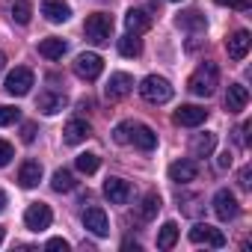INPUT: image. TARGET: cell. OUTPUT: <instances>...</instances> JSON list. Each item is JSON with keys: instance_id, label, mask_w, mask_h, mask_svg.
<instances>
[{"instance_id": "cell-1", "label": "cell", "mask_w": 252, "mask_h": 252, "mask_svg": "<svg viewBox=\"0 0 252 252\" xmlns=\"http://www.w3.org/2000/svg\"><path fill=\"white\" fill-rule=\"evenodd\" d=\"M217 83H220V68H217V63H202V65L190 74V83H187V86H190L193 95L208 98V95H214Z\"/></svg>"}, {"instance_id": "cell-2", "label": "cell", "mask_w": 252, "mask_h": 252, "mask_svg": "<svg viewBox=\"0 0 252 252\" xmlns=\"http://www.w3.org/2000/svg\"><path fill=\"white\" fill-rule=\"evenodd\" d=\"M140 95L149 101V104H166L172 98V83L160 74H149L143 83H140Z\"/></svg>"}, {"instance_id": "cell-3", "label": "cell", "mask_w": 252, "mask_h": 252, "mask_svg": "<svg viewBox=\"0 0 252 252\" xmlns=\"http://www.w3.org/2000/svg\"><path fill=\"white\" fill-rule=\"evenodd\" d=\"M83 30H86V39H89V42H95V45H107L110 36H113V18L104 15V12H95V15L86 18Z\"/></svg>"}, {"instance_id": "cell-4", "label": "cell", "mask_w": 252, "mask_h": 252, "mask_svg": "<svg viewBox=\"0 0 252 252\" xmlns=\"http://www.w3.org/2000/svg\"><path fill=\"white\" fill-rule=\"evenodd\" d=\"M101 71H104V60H101L98 54H92V51L77 54V60H74V74H77L80 80H98Z\"/></svg>"}, {"instance_id": "cell-5", "label": "cell", "mask_w": 252, "mask_h": 252, "mask_svg": "<svg viewBox=\"0 0 252 252\" xmlns=\"http://www.w3.org/2000/svg\"><path fill=\"white\" fill-rule=\"evenodd\" d=\"M190 243H205V246H214V249H222L225 246V234L208 222H199L190 228Z\"/></svg>"}, {"instance_id": "cell-6", "label": "cell", "mask_w": 252, "mask_h": 252, "mask_svg": "<svg viewBox=\"0 0 252 252\" xmlns=\"http://www.w3.org/2000/svg\"><path fill=\"white\" fill-rule=\"evenodd\" d=\"M51 220H54V214H51V208H48L45 202L30 205L27 214H24V225H27L30 231H45V228H51Z\"/></svg>"}, {"instance_id": "cell-7", "label": "cell", "mask_w": 252, "mask_h": 252, "mask_svg": "<svg viewBox=\"0 0 252 252\" xmlns=\"http://www.w3.org/2000/svg\"><path fill=\"white\" fill-rule=\"evenodd\" d=\"M131 89H134V77L125 74V71L110 74V80H107V86H104V92H107L110 101H119V98H125V95H131Z\"/></svg>"}, {"instance_id": "cell-8", "label": "cell", "mask_w": 252, "mask_h": 252, "mask_svg": "<svg viewBox=\"0 0 252 252\" xmlns=\"http://www.w3.org/2000/svg\"><path fill=\"white\" fill-rule=\"evenodd\" d=\"M33 89V71L30 68H15V71H9L6 74V92L9 95H27Z\"/></svg>"}, {"instance_id": "cell-9", "label": "cell", "mask_w": 252, "mask_h": 252, "mask_svg": "<svg viewBox=\"0 0 252 252\" xmlns=\"http://www.w3.org/2000/svg\"><path fill=\"white\" fill-rule=\"evenodd\" d=\"M237 199H234V193L231 190H217V196H214V214L222 220V222H228V220H234L237 217Z\"/></svg>"}, {"instance_id": "cell-10", "label": "cell", "mask_w": 252, "mask_h": 252, "mask_svg": "<svg viewBox=\"0 0 252 252\" xmlns=\"http://www.w3.org/2000/svg\"><path fill=\"white\" fill-rule=\"evenodd\" d=\"M175 125H181V128H196V125H202L208 119V110L205 107H196V104H184L175 110Z\"/></svg>"}, {"instance_id": "cell-11", "label": "cell", "mask_w": 252, "mask_h": 252, "mask_svg": "<svg viewBox=\"0 0 252 252\" xmlns=\"http://www.w3.org/2000/svg\"><path fill=\"white\" fill-rule=\"evenodd\" d=\"M83 225H86V231H92L95 237H107V234H110V220H107V214H104L101 208H86Z\"/></svg>"}, {"instance_id": "cell-12", "label": "cell", "mask_w": 252, "mask_h": 252, "mask_svg": "<svg viewBox=\"0 0 252 252\" xmlns=\"http://www.w3.org/2000/svg\"><path fill=\"white\" fill-rule=\"evenodd\" d=\"M104 196L113 202V205H125L131 199V184L125 178H107L104 181Z\"/></svg>"}, {"instance_id": "cell-13", "label": "cell", "mask_w": 252, "mask_h": 252, "mask_svg": "<svg viewBox=\"0 0 252 252\" xmlns=\"http://www.w3.org/2000/svg\"><path fill=\"white\" fill-rule=\"evenodd\" d=\"M249 45H252V36H249L246 30H237V33H231V36H228L225 51H228V57H231L234 63H240V60L249 54Z\"/></svg>"}, {"instance_id": "cell-14", "label": "cell", "mask_w": 252, "mask_h": 252, "mask_svg": "<svg viewBox=\"0 0 252 252\" xmlns=\"http://www.w3.org/2000/svg\"><path fill=\"white\" fill-rule=\"evenodd\" d=\"M196 175H199V166H196V160H175L172 166H169V181H175V184H190V181H196Z\"/></svg>"}, {"instance_id": "cell-15", "label": "cell", "mask_w": 252, "mask_h": 252, "mask_svg": "<svg viewBox=\"0 0 252 252\" xmlns=\"http://www.w3.org/2000/svg\"><path fill=\"white\" fill-rule=\"evenodd\" d=\"M42 15L51 21V24H63L71 18V6L65 0H42Z\"/></svg>"}, {"instance_id": "cell-16", "label": "cell", "mask_w": 252, "mask_h": 252, "mask_svg": "<svg viewBox=\"0 0 252 252\" xmlns=\"http://www.w3.org/2000/svg\"><path fill=\"white\" fill-rule=\"evenodd\" d=\"M246 104H249V89L243 83H231L228 92H225V110L240 113V110H246Z\"/></svg>"}, {"instance_id": "cell-17", "label": "cell", "mask_w": 252, "mask_h": 252, "mask_svg": "<svg viewBox=\"0 0 252 252\" xmlns=\"http://www.w3.org/2000/svg\"><path fill=\"white\" fill-rule=\"evenodd\" d=\"M65 104H68L65 92H42L39 95V110L45 116H57L60 110H65Z\"/></svg>"}, {"instance_id": "cell-18", "label": "cell", "mask_w": 252, "mask_h": 252, "mask_svg": "<svg viewBox=\"0 0 252 252\" xmlns=\"http://www.w3.org/2000/svg\"><path fill=\"white\" fill-rule=\"evenodd\" d=\"M89 134H92V128H89L83 119H71V122L65 125V131H63V140H65L68 146H77V143H83Z\"/></svg>"}, {"instance_id": "cell-19", "label": "cell", "mask_w": 252, "mask_h": 252, "mask_svg": "<svg viewBox=\"0 0 252 252\" xmlns=\"http://www.w3.org/2000/svg\"><path fill=\"white\" fill-rule=\"evenodd\" d=\"M131 131H134V134H131V140H134V146H137V149L152 152V149L158 146V134L149 128V125H134Z\"/></svg>"}, {"instance_id": "cell-20", "label": "cell", "mask_w": 252, "mask_h": 252, "mask_svg": "<svg viewBox=\"0 0 252 252\" xmlns=\"http://www.w3.org/2000/svg\"><path fill=\"white\" fill-rule=\"evenodd\" d=\"M214 146H217V134H211V131L196 134V137L190 140V152H193V158H208V155L214 152Z\"/></svg>"}, {"instance_id": "cell-21", "label": "cell", "mask_w": 252, "mask_h": 252, "mask_svg": "<svg viewBox=\"0 0 252 252\" xmlns=\"http://www.w3.org/2000/svg\"><path fill=\"white\" fill-rule=\"evenodd\" d=\"M18 181H21V187H36L42 181V163L39 160H24L21 169H18Z\"/></svg>"}, {"instance_id": "cell-22", "label": "cell", "mask_w": 252, "mask_h": 252, "mask_svg": "<svg viewBox=\"0 0 252 252\" xmlns=\"http://www.w3.org/2000/svg\"><path fill=\"white\" fill-rule=\"evenodd\" d=\"M178 27L193 30V33H205L208 21H205V15H202L199 9H187V12H181V15H178Z\"/></svg>"}, {"instance_id": "cell-23", "label": "cell", "mask_w": 252, "mask_h": 252, "mask_svg": "<svg viewBox=\"0 0 252 252\" xmlns=\"http://www.w3.org/2000/svg\"><path fill=\"white\" fill-rule=\"evenodd\" d=\"M125 27H128V33H146L149 27H152V18L143 12V9H131L128 15H125Z\"/></svg>"}, {"instance_id": "cell-24", "label": "cell", "mask_w": 252, "mask_h": 252, "mask_svg": "<svg viewBox=\"0 0 252 252\" xmlns=\"http://www.w3.org/2000/svg\"><path fill=\"white\" fill-rule=\"evenodd\" d=\"M65 42L63 39H57V36H51V39H42V45H39V54L45 57V60H63V54H65Z\"/></svg>"}, {"instance_id": "cell-25", "label": "cell", "mask_w": 252, "mask_h": 252, "mask_svg": "<svg viewBox=\"0 0 252 252\" xmlns=\"http://www.w3.org/2000/svg\"><path fill=\"white\" fill-rule=\"evenodd\" d=\"M158 211H160V196H158V193H146V196H143V202H140L137 217H140L143 222H149V220H155V217H158Z\"/></svg>"}, {"instance_id": "cell-26", "label": "cell", "mask_w": 252, "mask_h": 252, "mask_svg": "<svg viewBox=\"0 0 252 252\" xmlns=\"http://www.w3.org/2000/svg\"><path fill=\"white\" fill-rule=\"evenodd\" d=\"M119 54H122V57H140V54H143L140 36H137V33H125V36L119 39Z\"/></svg>"}, {"instance_id": "cell-27", "label": "cell", "mask_w": 252, "mask_h": 252, "mask_svg": "<svg viewBox=\"0 0 252 252\" xmlns=\"http://www.w3.org/2000/svg\"><path fill=\"white\" fill-rule=\"evenodd\" d=\"M178 240V225L175 222H163L158 231V249H172Z\"/></svg>"}, {"instance_id": "cell-28", "label": "cell", "mask_w": 252, "mask_h": 252, "mask_svg": "<svg viewBox=\"0 0 252 252\" xmlns=\"http://www.w3.org/2000/svg\"><path fill=\"white\" fill-rule=\"evenodd\" d=\"M74 166H77V172H83V175H92V172H98V166H101V158H98V155H92V152H83V155H77Z\"/></svg>"}, {"instance_id": "cell-29", "label": "cell", "mask_w": 252, "mask_h": 252, "mask_svg": "<svg viewBox=\"0 0 252 252\" xmlns=\"http://www.w3.org/2000/svg\"><path fill=\"white\" fill-rule=\"evenodd\" d=\"M51 187H54L57 193H68V190H74V187H77V181H74V175H71L68 169H57V172H54Z\"/></svg>"}, {"instance_id": "cell-30", "label": "cell", "mask_w": 252, "mask_h": 252, "mask_svg": "<svg viewBox=\"0 0 252 252\" xmlns=\"http://www.w3.org/2000/svg\"><path fill=\"white\" fill-rule=\"evenodd\" d=\"M12 18L18 24H30L33 18V6H30V0H15V6H12Z\"/></svg>"}, {"instance_id": "cell-31", "label": "cell", "mask_w": 252, "mask_h": 252, "mask_svg": "<svg viewBox=\"0 0 252 252\" xmlns=\"http://www.w3.org/2000/svg\"><path fill=\"white\" fill-rule=\"evenodd\" d=\"M202 196H187V193H178V205H184V214L187 217H196L202 211Z\"/></svg>"}, {"instance_id": "cell-32", "label": "cell", "mask_w": 252, "mask_h": 252, "mask_svg": "<svg viewBox=\"0 0 252 252\" xmlns=\"http://www.w3.org/2000/svg\"><path fill=\"white\" fill-rule=\"evenodd\" d=\"M131 128H134L131 122H119V125H116V131H113V140H116L119 146H125V143H131Z\"/></svg>"}, {"instance_id": "cell-33", "label": "cell", "mask_w": 252, "mask_h": 252, "mask_svg": "<svg viewBox=\"0 0 252 252\" xmlns=\"http://www.w3.org/2000/svg\"><path fill=\"white\" fill-rule=\"evenodd\" d=\"M18 116H21V110H18V107H0V128H3V125L18 122Z\"/></svg>"}, {"instance_id": "cell-34", "label": "cell", "mask_w": 252, "mask_h": 252, "mask_svg": "<svg viewBox=\"0 0 252 252\" xmlns=\"http://www.w3.org/2000/svg\"><path fill=\"white\" fill-rule=\"evenodd\" d=\"M15 158V152H12V146L6 143V140H0V166H6L9 160Z\"/></svg>"}, {"instance_id": "cell-35", "label": "cell", "mask_w": 252, "mask_h": 252, "mask_svg": "<svg viewBox=\"0 0 252 252\" xmlns=\"http://www.w3.org/2000/svg\"><path fill=\"white\" fill-rule=\"evenodd\" d=\"M249 178H252V169H249V166H243V169H240V175H237L240 190H249V187H252V181H249Z\"/></svg>"}, {"instance_id": "cell-36", "label": "cell", "mask_w": 252, "mask_h": 252, "mask_svg": "<svg viewBox=\"0 0 252 252\" xmlns=\"http://www.w3.org/2000/svg\"><path fill=\"white\" fill-rule=\"evenodd\" d=\"M249 128H252V125H249V122H243L240 128H237V134H234V140H237V146H240V149H246V134H249Z\"/></svg>"}, {"instance_id": "cell-37", "label": "cell", "mask_w": 252, "mask_h": 252, "mask_svg": "<svg viewBox=\"0 0 252 252\" xmlns=\"http://www.w3.org/2000/svg\"><path fill=\"white\" fill-rule=\"evenodd\" d=\"M21 140H24V143H33V140H36V125H33V122H27L24 128H21Z\"/></svg>"}, {"instance_id": "cell-38", "label": "cell", "mask_w": 252, "mask_h": 252, "mask_svg": "<svg viewBox=\"0 0 252 252\" xmlns=\"http://www.w3.org/2000/svg\"><path fill=\"white\" fill-rule=\"evenodd\" d=\"M45 249H63V252H68V240H63V237H51Z\"/></svg>"}, {"instance_id": "cell-39", "label": "cell", "mask_w": 252, "mask_h": 252, "mask_svg": "<svg viewBox=\"0 0 252 252\" xmlns=\"http://www.w3.org/2000/svg\"><path fill=\"white\" fill-rule=\"evenodd\" d=\"M217 166H220V169H228V166H231V152H228V149L217 158Z\"/></svg>"}, {"instance_id": "cell-40", "label": "cell", "mask_w": 252, "mask_h": 252, "mask_svg": "<svg viewBox=\"0 0 252 252\" xmlns=\"http://www.w3.org/2000/svg\"><path fill=\"white\" fill-rule=\"evenodd\" d=\"M252 6V0H237V9H249Z\"/></svg>"}, {"instance_id": "cell-41", "label": "cell", "mask_w": 252, "mask_h": 252, "mask_svg": "<svg viewBox=\"0 0 252 252\" xmlns=\"http://www.w3.org/2000/svg\"><path fill=\"white\" fill-rule=\"evenodd\" d=\"M3 68H6V54L0 51V74H3Z\"/></svg>"}, {"instance_id": "cell-42", "label": "cell", "mask_w": 252, "mask_h": 252, "mask_svg": "<svg viewBox=\"0 0 252 252\" xmlns=\"http://www.w3.org/2000/svg\"><path fill=\"white\" fill-rule=\"evenodd\" d=\"M220 6H237V0H217Z\"/></svg>"}, {"instance_id": "cell-43", "label": "cell", "mask_w": 252, "mask_h": 252, "mask_svg": "<svg viewBox=\"0 0 252 252\" xmlns=\"http://www.w3.org/2000/svg\"><path fill=\"white\" fill-rule=\"evenodd\" d=\"M3 208H6V193L0 190V211H3Z\"/></svg>"}, {"instance_id": "cell-44", "label": "cell", "mask_w": 252, "mask_h": 252, "mask_svg": "<svg viewBox=\"0 0 252 252\" xmlns=\"http://www.w3.org/2000/svg\"><path fill=\"white\" fill-rule=\"evenodd\" d=\"M3 234H6V231H3V225H0V243H3Z\"/></svg>"}, {"instance_id": "cell-45", "label": "cell", "mask_w": 252, "mask_h": 252, "mask_svg": "<svg viewBox=\"0 0 252 252\" xmlns=\"http://www.w3.org/2000/svg\"><path fill=\"white\" fill-rule=\"evenodd\" d=\"M172 3H178V0H172Z\"/></svg>"}]
</instances>
